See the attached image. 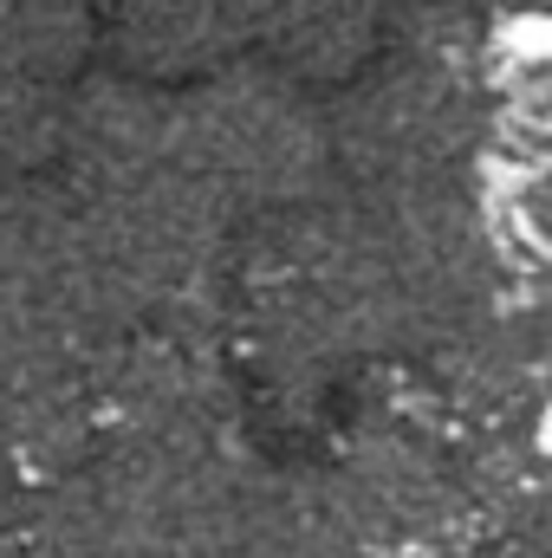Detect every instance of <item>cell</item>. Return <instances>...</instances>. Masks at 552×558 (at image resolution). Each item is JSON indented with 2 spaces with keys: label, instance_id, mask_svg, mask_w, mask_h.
Wrapping results in <instances>:
<instances>
[{
  "label": "cell",
  "instance_id": "1",
  "mask_svg": "<svg viewBox=\"0 0 552 558\" xmlns=\"http://www.w3.org/2000/svg\"><path fill=\"white\" fill-rule=\"evenodd\" d=\"M540 441H547V448H552V410H547V422H540Z\"/></svg>",
  "mask_w": 552,
  "mask_h": 558
}]
</instances>
